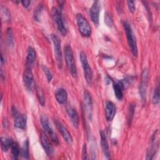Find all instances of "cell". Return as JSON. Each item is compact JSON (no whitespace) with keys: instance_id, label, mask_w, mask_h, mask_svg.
Wrapping results in <instances>:
<instances>
[{"instance_id":"1","label":"cell","mask_w":160,"mask_h":160,"mask_svg":"<svg viewBox=\"0 0 160 160\" xmlns=\"http://www.w3.org/2000/svg\"><path fill=\"white\" fill-rule=\"evenodd\" d=\"M123 26H124V31L126 33L128 43L131 49V51L133 54V56H137L138 54L137 42H136V36L132 29L131 24L128 21H125L123 22Z\"/></svg>"},{"instance_id":"2","label":"cell","mask_w":160,"mask_h":160,"mask_svg":"<svg viewBox=\"0 0 160 160\" xmlns=\"http://www.w3.org/2000/svg\"><path fill=\"white\" fill-rule=\"evenodd\" d=\"M64 53L65 61L66 62L67 67L73 77L77 76V69L76 66V62L74 57V53L71 47L69 44H66L64 48Z\"/></svg>"},{"instance_id":"3","label":"cell","mask_w":160,"mask_h":160,"mask_svg":"<svg viewBox=\"0 0 160 160\" xmlns=\"http://www.w3.org/2000/svg\"><path fill=\"white\" fill-rule=\"evenodd\" d=\"M76 19L81 34L84 37L90 36L92 32V28L88 20L81 13L76 14Z\"/></svg>"},{"instance_id":"4","label":"cell","mask_w":160,"mask_h":160,"mask_svg":"<svg viewBox=\"0 0 160 160\" xmlns=\"http://www.w3.org/2000/svg\"><path fill=\"white\" fill-rule=\"evenodd\" d=\"M79 58L83 69V73L86 81L89 85H91L92 82V71L88 62L87 56L84 52H81Z\"/></svg>"},{"instance_id":"5","label":"cell","mask_w":160,"mask_h":160,"mask_svg":"<svg viewBox=\"0 0 160 160\" xmlns=\"http://www.w3.org/2000/svg\"><path fill=\"white\" fill-rule=\"evenodd\" d=\"M51 39L53 43L54 56L56 58V63L59 69H61L62 67V54L61 47V41L59 37L54 34H51Z\"/></svg>"},{"instance_id":"6","label":"cell","mask_w":160,"mask_h":160,"mask_svg":"<svg viewBox=\"0 0 160 160\" xmlns=\"http://www.w3.org/2000/svg\"><path fill=\"white\" fill-rule=\"evenodd\" d=\"M51 14L53 20L56 22L58 30L62 36H66L67 33V30L63 21L61 11L56 8L52 7L51 9Z\"/></svg>"},{"instance_id":"7","label":"cell","mask_w":160,"mask_h":160,"mask_svg":"<svg viewBox=\"0 0 160 160\" xmlns=\"http://www.w3.org/2000/svg\"><path fill=\"white\" fill-rule=\"evenodd\" d=\"M159 131H154L151 137V144L149 147L146 152V159H152L156 155L159 147Z\"/></svg>"},{"instance_id":"8","label":"cell","mask_w":160,"mask_h":160,"mask_svg":"<svg viewBox=\"0 0 160 160\" xmlns=\"http://www.w3.org/2000/svg\"><path fill=\"white\" fill-rule=\"evenodd\" d=\"M41 122L42 126V128L45 132H46L49 136H50V138L51 140L56 144H59V139L56 134V133L54 132L52 126H51V124L49 121V119L48 117L46 115H42L41 117Z\"/></svg>"},{"instance_id":"9","label":"cell","mask_w":160,"mask_h":160,"mask_svg":"<svg viewBox=\"0 0 160 160\" xmlns=\"http://www.w3.org/2000/svg\"><path fill=\"white\" fill-rule=\"evenodd\" d=\"M12 115L14 118V125L15 127L19 129H24L26 128L27 124V117L25 114L19 113L15 107L12 108Z\"/></svg>"},{"instance_id":"10","label":"cell","mask_w":160,"mask_h":160,"mask_svg":"<svg viewBox=\"0 0 160 160\" xmlns=\"http://www.w3.org/2000/svg\"><path fill=\"white\" fill-rule=\"evenodd\" d=\"M22 80L26 89L29 91H32L34 88L35 84L34 80V75L31 68H26L23 74Z\"/></svg>"},{"instance_id":"11","label":"cell","mask_w":160,"mask_h":160,"mask_svg":"<svg viewBox=\"0 0 160 160\" xmlns=\"http://www.w3.org/2000/svg\"><path fill=\"white\" fill-rule=\"evenodd\" d=\"M54 121L56 126L57 129H58L59 133L61 134V136L63 138L64 141L67 142L68 144H72L73 139L71 134H70L68 129L64 126V125L59 120L57 119H54Z\"/></svg>"},{"instance_id":"12","label":"cell","mask_w":160,"mask_h":160,"mask_svg":"<svg viewBox=\"0 0 160 160\" xmlns=\"http://www.w3.org/2000/svg\"><path fill=\"white\" fill-rule=\"evenodd\" d=\"M41 142L42 144V146L47 154V155L49 157H51L53 156L54 154V149L53 146L46 135L45 131H41Z\"/></svg>"},{"instance_id":"13","label":"cell","mask_w":160,"mask_h":160,"mask_svg":"<svg viewBox=\"0 0 160 160\" xmlns=\"http://www.w3.org/2000/svg\"><path fill=\"white\" fill-rule=\"evenodd\" d=\"M148 83V71L146 69H145L143 70L142 72L141 82L139 87V92L142 101H144V99H146Z\"/></svg>"},{"instance_id":"14","label":"cell","mask_w":160,"mask_h":160,"mask_svg":"<svg viewBox=\"0 0 160 160\" xmlns=\"http://www.w3.org/2000/svg\"><path fill=\"white\" fill-rule=\"evenodd\" d=\"M99 11H100V3L98 1L93 2L89 10V14L91 19L94 25L98 26L99 22Z\"/></svg>"},{"instance_id":"15","label":"cell","mask_w":160,"mask_h":160,"mask_svg":"<svg viewBox=\"0 0 160 160\" xmlns=\"http://www.w3.org/2000/svg\"><path fill=\"white\" fill-rule=\"evenodd\" d=\"M83 99L84 104L86 110V112L88 114V118L91 120L92 112V99L91 93L87 89H85L84 91Z\"/></svg>"},{"instance_id":"16","label":"cell","mask_w":160,"mask_h":160,"mask_svg":"<svg viewBox=\"0 0 160 160\" xmlns=\"http://www.w3.org/2000/svg\"><path fill=\"white\" fill-rule=\"evenodd\" d=\"M116 112V108L115 104L110 101L106 102L105 106V116L108 121H111L113 119Z\"/></svg>"},{"instance_id":"17","label":"cell","mask_w":160,"mask_h":160,"mask_svg":"<svg viewBox=\"0 0 160 160\" xmlns=\"http://www.w3.org/2000/svg\"><path fill=\"white\" fill-rule=\"evenodd\" d=\"M66 111L71 121V122L73 125V126L75 128H78L79 126V118L78 114V112L76 111V109H74L71 106L69 105L66 108Z\"/></svg>"},{"instance_id":"18","label":"cell","mask_w":160,"mask_h":160,"mask_svg":"<svg viewBox=\"0 0 160 160\" xmlns=\"http://www.w3.org/2000/svg\"><path fill=\"white\" fill-rule=\"evenodd\" d=\"M36 58V54L34 49L31 46H29L28 49L27 56L26 59V68L32 69L34 64Z\"/></svg>"},{"instance_id":"19","label":"cell","mask_w":160,"mask_h":160,"mask_svg":"<svg viewBox=\"0 0 160 160\" xmlns=\"http://www.w3.org/2000/svg\"><path fill=\"white\" fill-rule=\"evenodd\" d=\"M99 134H100L101 144V148H102V152H103L104 156L107 158H109V157H110L109 148V144H108V141L106 134L102 130L99 132Z\"/></svg>"},{"instance_id":"20","label":"cell","mask_w":160,"mask_h":160,"mask_svg":"<svg viewBox=\"0 0 160 160\" xmlns=\"http://www.w3.org/2000/svg\"><path fill=\"white\" fill-rule=\"evenodd\" d=\"M55 98L59 104H65L68 100L67 91L62 88L58 89L55 92Z\"/></svg>"},{"instance_id":"21","label":"cell","mask_w":160,"mask_h":160,"mask_svg":"<svg viewBox=\"0 0 160 160\" xmlns=\"http://www.w3.org/2000/svg\"><path fill=\"white\" fill-rule=\"evenodd\" d=\"M114 94L118 100H121L123 98V89H124L121 81H114L112 84Z\"/></svg>"},{"instance_id":"22","label":"cell","mask_w":160,"mask_h":160,"mask_svg":"<svg viewBox=\"0 0 160 160\" xmlns=\"http://www.w3.org/2000/svg\"><path fill=\"white\" fill-rule=\"evenodd\" d=\"M13 142L12 139L6 137H1V149L2 151L6 152L9 148H11V144Z\"/></svg>"},{"instance_id":"23","label":"cell","mask_w":160,"mask_h":160,"mask_svg":"<svg viewBox=\"0 0 160 160\" xmlns=\"http://www.w3.org/2000/svg\"><path fill=\"white\" fill-rule=\"evenodd\" d=\"M11 154L13 159H18L21 155V148L19 146V144L16 142L13 141V142L11 144Z\"/></svg>"},{"instance_id":"24","label":"cell","mask_w":160,"mask_h":160,"mask_svg":"<svg viewBox=\"0 0 160 160\" xmlns=\"http://www.w3.org/2000/svg\"><path fill=\"white\" fill-rule=\"evenodd\" d=\"M1 19L2 21L5 22L11 21V16L9 11L6 7L2 5L1 6Z\"/></svg>"},{"instance_id":"25","label":"cell","mask_w":160,"mask_h":160,"mask_svg":"<svg viewBox=\"0 0 160 160\" xmlns=\"http://www.w3.org/2000/svg\"><path fill=\"white\" fill-rule=\"evenodd\" d=\"M21 155L25 159H28L29 156V140L26 139L23 144L22 148L21 149Z\"/></svg>"},{"instance_id":"26","label":"cell","mask_w":160,"mask_h":160,"mask_svg":"<svg viewBox=\"0 0 160 160\" xmlns=\"http://www.w3.org/2000/svg\"><path fill=\"white\" fill-rule=\"evenodd\" d=\"M36 94H37V97H38L39 104L42 106H44L45 104V98H44V95L42 90L39 86H36Z\"/></svg>"},{"instance_id":"27","label":"cell","mask_w":160,"mask_h":160,"mask_svg":"<svg viewBox=\"0 0 160 160\" xmlns=\"http://www.w3.org/2000/svg\"><path fill=\"white\" fill-rule=\"evenodd\" d=\"M160 101V93H159V85L156 86V88L154 89L152 98V102L154 105H158Z\"/></svg>"},{"instance_id":"28","label":"cell","mask_w":160,"mask_h":160,"mask_svg":"<svg viewBox=\"0 0 160 160\" xmlns=\"http://www.w3.org/2000/svg\"><path fill=\"white\" fill-rule=\"evenodd\" d=\"M42 69L44 73L45 74L48 82H51L52 79V74L51 70L49 69V68L48 67H47L46 65H42Z\"/></svg>"},{"instance_id":"29","label":"cell","mask_w":160,"mask_h":160,"mask_svg":"<svg viewBox=\"0 0 160 160\" xmlns=\"http://www.w3.org/2000/svg\"><path fill=\"white\" fill-rule=\"evenodd\" d=\"M104 22L106 24V25L109 27H112L113 25V20H112V18L111 14L108 12H106L105 13V16H104Z\"/></svg>"},{"instance_id":"30","label":"cell","mask_w":160,"mask_h":160,"mask_svg":"<svg viewBox=\"0 0 160 160\" xmlns=\"http://www.w3.org/2000/svg\"><path fill=\"white\" fill-rule=\"evenodd\" d=\"M7 38L8 43L11 46H13L14 41H13V36H12V29L11 28H8L7 29Z\"/></svg>"},{"instance_id":"31","label":"cell","mask_w":160,"mask_h":160,"mask_svg":"<svg viewBox=\"0 0 160 160\" xmlns=\"http://www.w3.org/2000/svg\"><path fill=\"white\" fill-rule=\"evenodd\" d=\"M134 109H135V106L134 104H131L129 106V119H128V121H129V124H131V122L132 121V119L134 115Z\"/></svg>"},{"instance_id":"32","label":"cell","mask_w":160,"mask_h":160,"mask_svg":"<svg viewBox=\"0 0 160 160\" xmlns=\"http://www.w3.org/2000/svg\"><path fill=\"white\" fill-rule=\"evenodd\" d=\"M127 4H128V6L129 11L131 12H134L136 11L135 2L133 1H128Z\"/></svg>"},{"instance_id":"33","label":"cell","mask_w":160,"mask_h":160,"mask_svg":"<svg viewBox=\"0 0 160 160\" xmlns=\"http://www.w3.org/2000/svg\"><path fill=\"white\" fill-rule=\"evenodd\" d=\"M88 158V153H87V147L86 144H84L82 146V159H87Z\"/></svg>"},{"instance_id":"34","label":"cell","mask_w":160,"mask_h":160,"mask_svg":"<svg viewBox=\"0 0 160 160\" xmlns=\"http://www.w3.org/2000/svg\"><path fill=\"white\" fill-rule=\"evenodd\" d=\"M22 5L23 6V7H24L25 8H27L29 7V4H30V1H28V0H24V1H21Z\"/></svg>"},{"instance_id":"35","label":"cell","mask_w":160,"mask_h":160,"mask_svg":"<svg viewBox=\"0 0 160 160\" xmlns=\"http://www.w3.org/2000/svg\"><path fill=\"white\" fill-rule=\"evenodd\" d=\"M5 62V58H4V56H3V54L1 53V62L2 64H3Z\"/></svg>"}]
</instances>
